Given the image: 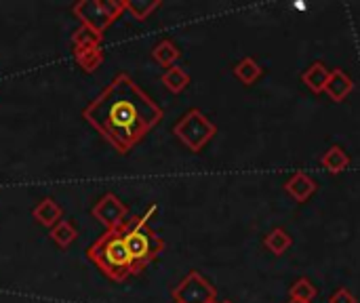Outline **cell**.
I'll return each mask as SVG.
<instances>
[{
    "label": "cell",
    "mask_w": 360,
    "mask_h": 303,
    "mask_svg": "<svg viewBox=\"0 0 360 303\" xmlns=\"http://www.w3.org/2000/svg\"><path fill=\"white\" fill-rule=\"evenodd\" d=\"M101 40H103L101 34L93 32L86 25H80L72 34V49H78V51H82V49H97V46H101Z\"/></svg>",
    "instance_id": "19"
},
{
    "label": "cell",
    "mask_w": 360,
    "mask_h": 303,
    "mask_svg": "<svg viewBox=\"0 0 360 303\" xmlns=\"http://www.w3.org/2000/svg\"><path fill=\"white\" fill-rule=\"evenodd\" d=\"M162 84L171 91V93H175V95H179L181 91H186L188 89V84H190V74L184 70V67H179V65H173V67H169L165 74H162Z\"/></svg>",
    "instance_id": "18"
},
{
    "label": "cell",
    "mask_w": 360,
    "mask_h": 303,
    "mask_svg": "<svg viewBox=\"0 0 360 303\" xmlns=\"http://www.w3.org/2000/svg\"><path fill=\"white\" fill-rule=\"evenodd\" d=\"M175 303H217L215 287L196 270H192L175 289H173Z\"/></svg>",
    "instance_id": "6"
},
{
    "label": "cell",
    "mask_w": 360,
    "mask_h": 303,
    "mask_svg": "<svg viewBox=\"0 0 360 303\" xmlns=\"http://www.w3.org/2000/svg\"><path fill=\"white\" fill-rule=\"evenodd\" d=\"M152 57H154V61L156 63H160L162 67H173L175 65V61L181 57V51H179V46L171 40V38H165V40H160L154 49H152Z\"/></svg>",
    "instance_id": "12"
},
{
    "label": "cell",
    "mask_w": 360,
    "mask_h": 303,
    "mask_svg": "<svg viewBox=\"0 0 360 303\" xmlns=\"http://www.w3.org/2000/svg\"><path fill=\"white\" fill-rule=\"evenodd\" d=\"M316 295H319V291H316V287H314L308 278H300V281H295V283L289 287V297L295 299V302L312 303V299H314Z\"/></svg>",
    "instance_id": "21"
},
{
    "label": "cell",
    "mask_w": 360,
    "mask_h": 303,
    "mask_svg": "<svg viewBox=\"0 0 360 303\" xmlns=\"http://www.w3.org/2000/svg\"><path fill=\"white\" fill-rule=\"evenodd\" d=\"M321 165H323L329 173L338 175V173H342V171H346V169L350 167V156L346 154V150H344L342 146H331V148L323 154Z\"/></svg>",
    "instance_id": "13"
},
{
    "label": "cell",
    "mask_w": 360,
    "mask_h": 303,
    "mask_svg": "<svg viewBox=\"0 0 360 303\" xmlns=\"http://www.w3.org/2000/svg\"><path fill=\"white\" fill-rule=\"evenodd\" d=\"M329 303H359V302H356V297H354V293H352V291H348V289H338V291L331 295Z\"/></svg>",
    "instance_id": "22"
},
{
    "label": "cell",
    "mask_w": 360,
    "mask_h": 303,
    "mask_svg": "<svg viewBox=\"0 0 360 303\" xmlns=\"http://www.w3.org/2000/svg\"><path fill=\"white\" fill-rule=\"evenodd\" d=\"M61 215H63V209H61V205L57 202V200H53V198H42L36 207H34V211H32V217L40 224V226H44V228H53L57 221H61Z\"/></svg>",
    "instance_id": "10"
},
{
    "label": "cell",
    "mask_w": 360,
    "mask_h": 303,
    "mask_svg": "<svg viewBox=\"0 0 360 303\" xmlns=\"http://www.w3.org/2000/svg\"><path fill=\"white\" fill-rule=\"evenodd\" d=\"M82 118L120 154H129L162 120V108L120 72L82 110Z\"/></svg>",
    "instance_id": "1"
},
{
    "label": "cell",
    "mask_w": 360,
    "mask_h": 303,
    "mask_svg": "<svg viewBox=\"0 0 360 303\" xmlns=\"http://www.w3.org/2000/svg\"><path fill=\"white\" fill-rule=\"evenodd\" d=\"M86 257L97 266V270H101L103 276L114 283H122L133 276V262L120 230H105L86 249Z\"/></svg>",
    "instance_id": "3"
},
{
    "label": "cell",
    "mask_w": 360,
    "mask_h": 303,
    "mask_svg": "<svg viewBox=\"0 0 360 303\" xmlns=\"http://www.w3.org/2000/svg\"><path fill=\"white\" fill-rule=\"evenodd\" d=\"M262 74H264V70H262V65L253 59V57H245V59H240L236 65H234V76L243 82V84H253V82H257L259 78H262Z\"/></svg>",
    "instance_id": "16"
},
{
    "label": "cell",
    "mask_w": 360,
    "mask_h": 303,
    "mask_svg": "<svg viewBox=\"0 0 360 303\" xmlns=\"http://www.w3.org/2000/svg\"><path fill=\"white\" fill-rule=\"evenodd\" d=\"M316 181L308 175V173H304V171H297L287 183H285V190H287V194L295 200V202H308L310 198H312V194L316 192Z\"/></svg>",
    "instance_id": "9"
},
{
    "label": "cell",
    "mask_w": 360,
    "mask_h": 303,
    "mask_svg": "<svg viewBox=\"0 0 360 303\" xmlns=\"http://www.w3.org/2000/svg\"><path fill=\"white\" fill-rule=\"evenodd\" d=\"M160 4V0H124V11H129L135 19L146 21Z\"/></svg>",
    "instance_id": "20"
},
{
    "label": "cell",
    "mask_w": 360,
    "mask_h": 303,
    "mask_svg": "<svg viewBox=\"0 0 360 303\" xmlns=\"http://www.w3.org/2000/svg\"><path fill=\"white\" fill-rule=\"evenodd\" d=\"M329 74H331V70H329L323 61H314V63L302 74V80H304V84H306L312 93L321 95V93H325Z\"/></svg>",
    "instance_id": "11"
},
{
    "label": "cell",
    "mask_w": 360,
    "mask_h": 303,
    "mask_svg": "<svg viewBox=\"0 0 360 303\" xmlns=\"http://www.w3.org/2000/svg\"><path fill=\"white\" fill-rule=\"evenodd\" d=\"M72 13L82 25L103 36V32L124 13V0H78L72 6Z\"/></svg>",
    "instance_id": "5"
},
{
    "label": "cell",
    "mask_w": 360,
    "mask_h": 303,
    "mask_svg": "<svg viewBox=\"0 0 360 303\" xmlns=\"http://www.w3.org/2000/svg\"><path fill=\"white\" fill-rule=\"evenodd\" d=\"M72 53H74V59L80 65V70L86 72V74H93L103 63V51H101V46H97V49H82V51L72 49Z\"/></svg>",
    "instance_id": "15"
},
{
    "label": "cell",
    "mask_w": 360,
    "mask_h": 303,
    "mask_svg": "<svg viewBox=\"0 0 360 303\" xmlns=\"http://www.w3.org/2000/svg\"><path fill=\"white\" fill-rule=\"evenodd\" d=\"M93 217L105 226V230H122L127 224V215H129V207L112 192L103 194L95 207H93Z\"/></svg>",
    "instance_id": "7"
},
{
    "label": "cell",
    "mask_w": 360,
    "mask_h": 303,
    "mask_svg": "<svg viewBox=\"0 0 360 303\" xmlns=\"http://www.w3.org/2000/svg\"><path fill=\"white\" fill-rule=\"evenodd\" d=\"M354 91V80L348 72H344L342 67H335L331 70L329 74V80H327V86H325V93L329 95L331 101H344L350 93Z\"/></svg>",
    "instance_id": "8"
},
{
    "label": "cell",
    "mask_w": 360,
    "mask_h": 303,
    "mask_svg": "<svg viewBox=\"0 0 360 303\" xmlns=\"http://www.w3.org/2000/svg\"><path fill=\"white\" fill-rule=\"evenodd\" d=\"M221 303H232V302H221Z\"/></svg>",
    "instance_id": "25"
},
{
    "label": "cell",
    "mask_w": 360,
    "mask_h": 303,
    "mask_svg": "<svg viewBox=\"0 0 360 303\" xmlns=\"http://www.w3.org/2000/svg\"><path fill=\"white\" fill-rule=\"evenodd\" d=\"M264 245H266V249L272 253V255H285L289 249H291V245H293V238L289 236V232L285 230V228H274L266 238H264Z\"/></svg>",
    "instance_id": "17"
},
{
    "label": "cell",
    "mask_w": 360,
    "mask_h": 303,
    "mask_svg": "<svg viewBox=\"0 0 360 303\" xmlns=\"http://www.w3.org/2000/svg\"><path fill=\"white\" fill-rule=\"evenodd\" d=\"M293 6H295V8H300V11H304V8H306V4H304V2H295Z\"/></svg>",
    "instance_id": "23"
},
{
    "label": "cell",
    "mask_w": 360,
    "mask_h": 303,
    "mask_svg": "<svg viewBox=\"0 0 360 303\" xmlns=\"http://www.w3.org/2000/svg\"><path fill=\"white\" fill-rule=\"evenodd\" d=\"M158 211L156 205L148 207V211L141 215V217H133L124 224V228L120 230L122 232V238H124V245L129 249V255H131V262H133V276L141 274V270L152 264L162 251H165V240L148 226L150 217H154V213Z\"/></svg>",
    "instance_id": "2"
},
{
    "label": "cell",
    "mask_w": 360,
    "mask_h": 303,
    "mask_svg": "<svg viewBox=\"0 0 360 303\" xmlns=\"http://www.w3.org/2000/svg\"><path fill=\"white\" fill-rule=\"evenodd\" d=\"M173 135L192 152H202V148L217 135V127L198 108L186 112L173 127Z\"/></svg>",
    "instance_id": "4"
},
{
    "label": "cell",
    "mask_w": 360,
    "mask_h": 303,
    "mask_svg": "<svg viewBox=\"0 0 360 303\" xmlns=\"http://www.w3.org/2000/svg\"><path fill=\"white\" fill-rule=\"evenodd\" d=\"M51 240L59 247V249H68L70 245H74V240L78 238V230L70 219H61L57 221L51 230H49Z\"/></svg>",
    "instance_id": "14"
},
{
    "label": "cell",
    "mask_w": 360,
    "mask_h": 303,
    "mask_svg": "<svg viewBox=\"0 0 360 303\" xmlns=\"http://www.w3.org/2000/svg\"><path fill=\"white\" fill-rule=\"evenodd\" d=\"M289 303H306V302H295V299H289Z\"/></svg>",
    "instance_id": "24"
}]
</instances>
